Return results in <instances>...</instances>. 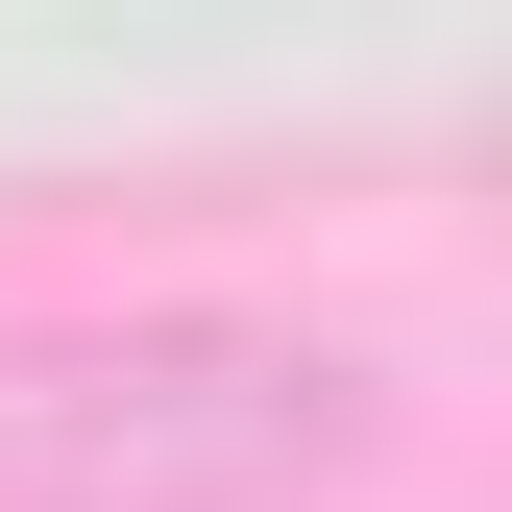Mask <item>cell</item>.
I'll use <instances>...</instances> for the list:
<instances>
[{
    "instance_id": "obj_1",
    "label": "cell",
    "mask_w": 512,
    "mask_h": 512,
    "mask_svg": "<svg viewBox=\"0 0 512 512\" xmlns=\"http://www.w3.org/2000/svg\"><path fill=\"white\" fill-rule=\"evenodd\" d=\"M366 342L244 293H122V317H0V512H293L366 464Z\"/></svg>"
}]
</instances>
